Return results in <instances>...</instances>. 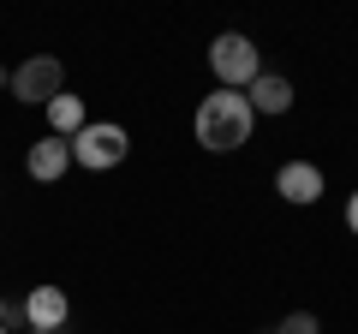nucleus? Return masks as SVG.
I'll use <instances>...</instances> for the list:
<instances>
[{
  "instance_id": "1",
  "label": "nucleus",
  "mask_w": 358,
  "mask_h": 334,
  "mask_svg": "<svg viewBox=\"0 0 358 334\" xmlns=\"http://www.w3.org/2000/svg\"><path fill=\"white\" fill-rule=\"evenodd\" d=\"M251 131H257V114H251V102H245L239 90H209L203 102H197V114H192V138L203 143L209 155L245 150Z\"/></svg>"
},
{
  "instance_id": "2",
  "label": "nucleus",
  "mask_w": 358,
  "mask_h": 334,
  "mask_svg": "<svg viewBox=\"0 0 358 334\" xmlns=\"http://www.w3.org/2000/svg\"><path fill=\"white\" fill-rule=\"evenodd\" d=\"M209 72H215V90H251V78L263 72V48H257L245 30H221L209 42Z\"/></svg>"
},
{
  "instance_id": "3",
  "label": "nucleus",
  "mask_w": 358,
  "mask_h": 334,
  "mask_svg": "<svg viewBox=\"0 0 358 334\" xmlns=\"http://www.w3.org/2000/svg\"><path fill=\"white\" fill-rule=\"evenodd\" d=\"M126 155H131V131L114 126V119H90L72 138V167H84V173H108V167H120Z\"/></svg>"
},
{
  "instance_id": "4",
  "label": "nucleus",
  "mask_w": 358,
  "mask_h": 334,
  "mask_svg": "<svg viewBox=\"0 0 358 334\" xmlns=\"http://www.w3.org/2000/svg\"><path fill=\"white\" fill-rule=\"evenodd\" d=\"M60 90H66V66H60V54H30V60L13 66V96H18V102L48 108Z\"/></svg>"
},
{
  "instance_id": "5",
  "label": "nucleus",
  "mask_w": 358,
  "mask_h": 334,
  "mask_svg": "<svg viewBox=\"0 0 358 334\" xmlns=\"http://www.w3.org/2000/svg\"><path fill=\"white\" fill-rule=\"evenodd\" d=\"M322 191H329V180H322L317 161H281L275 167V197H281V203L310 209V203H322Z\"/></svg>"
},
{
  "instance_id": "6",
  "label": "nucleus",
  "mask_w": 358,
  "mask_h": 334,
  "mask_svg": "<svg viewBox=\"0 0 358 334\" xmlns=\"http://www.w3.org/2000/svg\"><path fill=\"white\" fill-rule=\"evenodd\" d=\"M18 305H24V328H36V334H60L66 317H72V298H66V286H30Z\"/></svg>"
},
{
  "instance_id": "7",
  "label": "nucleus",
  "mask_w": 358,
  "mask_h": 334,
  "mask_svg": "<svg viewBox=\"0 0 358 334\" xmlns=\"http://www.w3.org/2000/svg\"><path fill=\"white\" fill-rule=\"evenodd\" d=\"M245 102H251L257 119H275V114H293L299 90H293V78H287V72H257L251 90H245Z\"/></svg>"
},
{
  "instance_id": "8",
  "label": "nucleus",
  "mask_w": 358,
  "mask_h": 334,
  "mask_svg": "<svg viewBox=\"0 0 358 334\" xmlns=\"http://www.w3.org/2000/svg\"><path fill=\"white\" fill-rule=\"evenodd\" d=\"M24 173H30L36 185H60L66 173H72V143H66V138H42V143H30Z\"/></svg>"
},
{
  "instance_id": "9",
  "label": "nucleus",
  "mask_w": 358,
  "mask_h": 334,
  "mask_svg": "<svg viewBox=\"0 0 358 334\" xmlns=\"http://www.w3.org/2000/svg\"><path fill=\"white\" fill-rule=\"evenodd\" d=\"M42 114H48V138H66V143H72L78 131L90 126V108H84V96H72V90H60L48 108H42Z\"/></svg>"
},
{
  "instance_id": "10",
  "label": "nucleus",
  "mask_w": 358,
  "mask_h": 334,
  "mask_svg": "<svg viewBox=\"0 0 358 334\" xmlns=\"http://www.w3.org/2000/svg\"><path fill=\"white\" fill-rule=\"evenodd\" d=\"M263 334H322V317L317 310H287L275 328H263Z\"/></svg>"
},
{
  "instance_id": "11",
  "label": "nucleus",
  "mask_w": 358,
  "mask_h": 334,
  "mask_svg": "<svg viewBox=\"0 0 358 334\" xmlns=\"http://www.w3.org/2000/svg\"><path fill=\"white\" fill-rule=\"evenodd\" d=\"M0 328H24V305H13L6 293H0Z\"/></svg>"
},
{
  "instance_id": "12",
  "label": "nucleus",
  "mask_w": 358,
  "mask_h": 334,
  "mask_svg": "<svg viewBox=\"0 0 358 334\" xmlns=\"http://www.w3.org/2000/svg\"><path fill=\"white\" fill-rule=\"evenodd\" d=\"M346 233H352V239H358V191L346 197Z\"/></svg>"
},
{
  "instance_id": "13",
  "label": "nucleus",
  "mask_w": 358,
  "mask_h": 334,
  "mask_svg": "<svg viewBox=\"0 0 358 334\" xmlns=\"http://www.w3.org/2000/svg\"><path fill=\"white\" fill-rule=\"evenodd\" d=\"M0 90H13V72H6V66H0Z\"/></svg>"
},
{
  "instance_id": "14",
  "label": "nucleus",
  "mask_w": 358,
  "mask_h": 334,
  "mask_svg": "<svg viewBox=\"0 0 358 334\" xmlns=\"http://www.w3.org/2000/svg\"><path fill=\"white\" fill-rule=\"evenodd\" d=\"M0 334H13V328H0Z\"/></svg>"
},
{
  "instance_id": "15",
  "label": "nucleus",
  "mask_w": 358,
  "mask_h": 334,
  "mask_svg": "<svg viewBox=\"0 0 358 334\" xmlns=\"http://www.w3.org/2000/svg\"><path fill=\"white\" fill-rule=\"evenodd\" d=\"M24 334H36V328H24Z\"/></svg>"
}]
</instances>
